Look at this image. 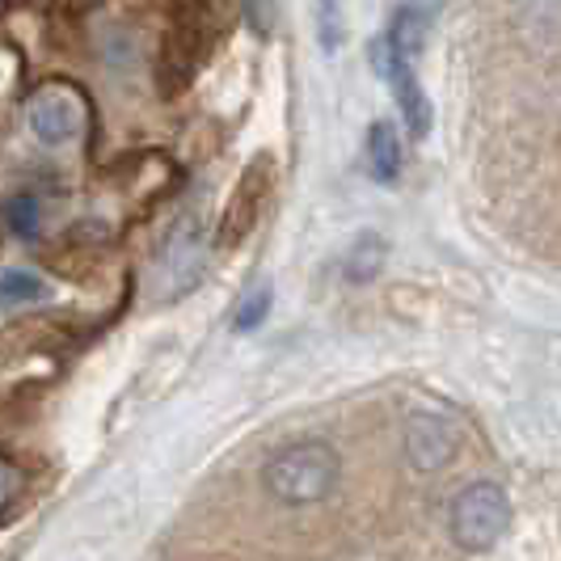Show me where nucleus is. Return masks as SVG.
I'll return each mask as SVG.
<instances>
[{
    "mask_svg": "<svg viewBox=\"0 0 561 561\" xmlns=\"http://www.w3.org/2000/svg\"><path fill=\"white\" fill-rule=\"evenodd\" d=\"M367 169L376 182H397V173H401V136L389 118L371 123V131H367Z\"/></svg>",
    "mask_w": 561,
    "mask_h": 561,
    "instance_id": "nucleus-7",
    "label": "nucleus"
},
{
    "mask_svg": "<svg viewBox=\"0 0 561 561\" xmlns=\"http://www.w3.org/2000/svg\"><path fill=\"white\" fill-rule=\"evenodd\" d=\"M245 4V18L257 34H271L275 30V0H241Z\"/></svg>",
    "mask_w": 561,
    "mask_h": 561,
    "instance_id": "nucleus-12",
    "label": "nucleus"
},
{
    "mask_svg": "<svg viewBox=\"0 0 561 561\" xmlns=\"http://www.w3.org/2000/svg\"><path fill=\"white\" fill-rule=\"evenodd\" d=\"M4 503H9V478L0 473V511H4Z\"/></svg>",
    "mask_w": 561,
    "mask_h": 561,
    "instance_id": "nucleus-14",
    "label": "nucleus"
},
{
    "mask_svg": "<svg viewBox=\"0 0 561 561\" xmlns=\"http://www.w3.org/2000/svg\"><path fill=\"white\" fill-rule=\"evenodd\" d=\"M385 271V241L376 232H364L351 253H346V279L351 283H371Z\"/></svg>",
    "mask_w": 561,
    "mask_h": 561,
    "instance_id": "nucleus-8",
    "label": "nucleus"
},
{
    "mask_svg": "<svg viewBox=\"0 0 561 561\" xmlns=\"http://www.w3.org/2000/svg\"><path fill=\"white\" fill-rule=\"evenodd\" d=\"M321 18H325V47H337V30H334V0H321Z\"/></svg>",
    "mask_w": 561,
    "mask_h": 561,
    "instance_id": "nucleus-13",
    "label": "nucleus"
},
{
    "mask_svg": "<svg viewBox=\"0 0 561 561\" xmlns=\"http://www.w3.org/2000/svg\"><path fill=\"white\" fill-rule=\"evenodd\" d=\"M207 271V237L198 220H182L169 232V241L161 245L157 257V287L165 296H186Z\"/></svg>",
    "mask_w": 561,
    "mask_h": 561,
    "instance_id": "nucleus-3",
    "label": "nucleus"
},
{
    "mask_svg": "<svg viewBox=\"0 0 561 561\" xmlns=\"http://www.w3.org/2000/svg\"><path fill=\"white\" fill-rule=\"evenodd\" d=\"M371 59H376V68H380V77L393 84L397 93V106L405 114V127H410V136L422 140L426 131H431V102H426V93H422L419 77L410 72V59H401L385 43V38H376V47H371Z\"/></svg>",
    "mask_w": 561,
    "mask_h": 561,
    "instance_id": "nucleus-5",
    "label": "nucleus"
},
{
    "mask_svg": "<svg viewBox=\"0 0 561 561\" xmlns=\"http://www.w3.org/2000/svg\"><path fill=\"white\" fill-rule=\"evenodd\" d=\"M47 300V279L34 271H4L0 275V305H34Z\"/></svg>",
    "mask_w": 561,
    "mask_h": 561,
    "instance_id": "nucleus-9",
    "label": "nucleus"
},
{
    "mask_svg": "<svg viewBox=\"0 0 561 561\" xmlns=\"http://www.w3.org/2000/svg\"><path fill=\"white\" fill-rule=\"evenodd\" d=\"M26 123L34 131V140L47 144V148H64L81 136L84 127V111L81 102L68 93V89H43L34 93L26 106Z\"/></svg>",
    "mask_w": 561,
    "mask_h": 561,
    "instance_id": "nucleus-4",
    "label": "nucleus"
},
{
    "mask_svg": "<svg viewBox=\"0 0 561 561\" xmlns=\"http://www.w3.org/2000/svg\"><path fill=\"white\" fill-rule=\"evenodd\" d=\"M511 528V499L499 481H469L448 511V533L465 553H490Z\"/></svg>",
    "mask_w": 561,
    "mask_h": 561,
    "instance_id": "nucleus-2",
    "label": "nucleus"
},
{
    "mask_svg": "<svg viewBox=\"0 0 561 561\" xmlns=\"http://www.w3.org/2000/svg\"><path fill=\"white\" fill-rule=\"evenodd\" d=\"M4 220L18 237H34L38 232V198L34 195H13L4 203Z\"/></svg>",
    "mask_w": 561,
    "mask_h": 561,
    "instance_id": "nucleus-11",
    "label": "nucleus"
},
{
    "mask_svg": "<svg viewBox=\"0 0 561 561\" xmlns=\"http://www.w3.org/2000/svg\"><path fill=\"white\" fill-rule=\"evenodd\" d=\"M271 305H275L271 283H257L250 296L237 305V312H232V330H237V334H250V330H257V325L271 317Z\"/></svg>",
    "mask_w": 561,
    "mask_h": 561,
    "instance_id": "nucleus-10",
    "label": "nucleus"
},
{
    "mask_svg": "<svg viewBox=\"0 0 561 561\" xmlns=\"http://www.w3.org/2000/svg\"><path fill=\"white\" fill-rule=\"evenodd\" d=\"M337 478H342V460H337V451L325 439L287 444L262 469L266 494L283 506H312L321 499H330Z\"/></svg>",
    "mask_w": 561,
    "mask_h": 561,
    "instance_id": "nucleus-1",
    "label": "nucleus"
},
{
    "mask_svg": "<svg viewBox=\"0 0 561 561\" xmlns=\"http://www.w3.org/2000/svg\"><path fill=\"white\" fill-rule=\"evenodd\" d=\"M460 448V435L444 414H414L405 426V456L419 473H435L444 469Z\"/></svg>",
    "mask_w": 561,
    "mask_h": 561,
    "instance_id": "nucleus-6",
    "label": "nucleus"
}]
</instances>
